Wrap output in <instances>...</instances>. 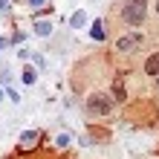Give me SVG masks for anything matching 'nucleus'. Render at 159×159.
Here are the masks:
<instances>
[{
	"instance_id": "1",
	"label": "nucleus",
	"mask_w": 159,
	"mask_h": 159,
	"mask_svg": "<svg viewBox=\"0 0 159 159\" xmlns=\"http://www.w3.org/2000/svg\"><path fill=\"white\" fill-rule=\"evenodd\" d=\"M121 20L130 26H142L148 20V0H125V6L119 9Z\"/></svg>"
},
{
	"instance_id": "2",
	"label": "nucleus",
	"mask_w": 159,
	"mask_h": 159,
	"mask_svg": "<svg viewBox=\"0 0 159 159\" xmlns=\"http://www.w3.org/2000/svg\"><path fill=\"white\" fill-rule=\"evenodd\" d=\"M110 110H113V101H110L107 93H93V96L87 98V113L93 119H98V116H107Z\"/></svg>"
},
{
	"instance_id": "3",
	"label": "nucleus",
	"mask_w": 159,
	"mask_h": 159,
	"mask_svg": "<svg viewBox=\"0 0 159 159\" xmlns=\"http://www.w3.org/2000/svg\"><path fill=\"white\" fill-rule=\"evenodd\" d=\"M139 43H142V35H139V32H125V35H121V38L116 41V49L127 55V52H133Z\"/></svg>"
},
{
	"instance_id": "4",
	"label": "nucleus",
	"mask_w": 159,
	"mask_h": 159,
	"mask_svg": "<svg viewBox=\"0 0 159 159\" xmlns=\"http://www.w3.org/2000/svg\"><path fill=\"white\" fill-rule=\"evenodd\" d=\"M145 72L148 75H159V52H153V55L145 58Z\"/></svg>"
},
{
	"instance_id": "5",
	"label": "nucleus",
	"mask_w": 159,
	"mask_h": 159,
	"mask_svg": "<svg viewBox=\"0 0 159 159\" xmlns=\"http://www.w3.org/2000/svg\"><path fill=\"white\" fill-rule=\"evenodd\" d=\"M93 38H104V26H101V23L93 26Z\"/></svg>"
},
{
	"instance_id": "6",
	"label": "nucleus",
	"mask_w": 159,
	"mask_h": 159,
	"mask_svg": "<svg viewBox=\"0 0 159 159\" xmlns=\"http://www.w3.org/2000/svg\"><path fill=\"white\" fill-rule=\"evenodd\" d=\"M23 81H26V84H32V81H35V72H32V70H26V72H23Z\"/></svg>"
},
{
	"instance_id": "7",
	"label": "nucleus",
	"mask_w": 159,
	"mask_h": 159,
	"mask_svg": "<svg viewBox=\"0 0 159 159\" xmlns=\"http://www.w3.org/2000/svg\"><path fill=\"white\" fill-rule=\"evenodd\" d=\"M35 139H38V136H35V133H26V136H23V145H32V142H35Z\"/></svg>"
},
{
	"instance_id": "8",
	"label": "nucleus",
	"mask_w": 159,
	"mask_h": 159,
	"mask_svg": "<svg viewBox=\"0 0 159 159\" xmlns=\"http://www.w3.org/2000/svg\"><path fill=\"white\" fill-rule=\"evenodd\" d=\"M153 17H156V20H159V0H156V3H153Z\"/></svg>"
}]
</instances>
